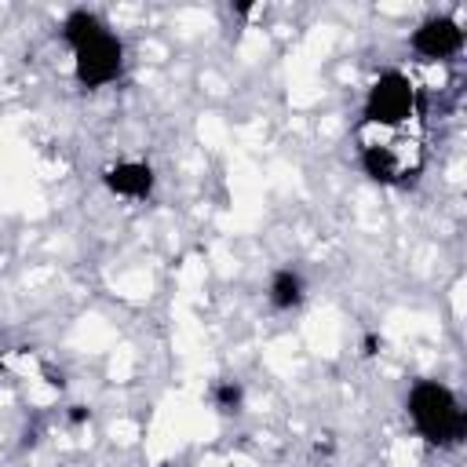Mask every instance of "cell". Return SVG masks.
I'll list each match as a JSON object with an SVG mask.
<instances>
[{"mask_svg":"<svg viewBox=\"0 0 467 467\" xmlns=\"http://www.w3.org/2000/svg\"><path fill=\"white\" fill-rule=\"evenodd\" d=\"M420 88L405 69H383L361 106V131H409L412 117H420Z\"/></svg>","mask_w":467,"mask_h":467,"instance_id":"277c9868","label":"cell"},{"mask_svg":"<svg viewBox=\"0 0 467 467\" xmlns=\"http://www.w3.org/2000/svg\"><path fill=\"white\" fill-rule=\"evenodd\" d=\"M69 420H73V423H80V420H88V409H84V405H73V412H69Z\"/></svg>","mask_w":467,"mask_h":467,"instance_id":"9c48e42d","label":"cell"},{"mask_svg":"<svg viewBox=\"0 0 467 467\" xmlns=\"http://www.w3.org/2000/svg\"><path fill=\"white\" fill-rule=\"evenodd\" d=\"M62 40L73 55V80L84 91L109 88L124 73V40L88 7H73L62 18Z\"/></svg>","mask_w":467,"mask_h":467,"instance_id":"6da1fadb","label":"cell"},{"mask_svg":"<svg viewBox=\"0 0 467 467\" xmlns=\"http://www.w3.org/2000/svg\"><path fill=\"white\" fill-rule=\"evenodd\" d=\"M102 186L117 197H128V201H146L157 186V175L146 161H117L109 168H102Z\"/></svg>","mask_w":467,"mask_h":467,"instance_id":"8992f818","label":"cell"},{"mask_svg":"<svg viewBox=\"0 0 467 467\" xmlns=\"http://www.w3.org/2000/svg\"><path fill=\"white\" fill-rule=\"evenodd\" d=\"M358 164L379 186H409L423 168V150L409 131H365Z\"/></svg>","mask_w":467,"mask_h":467,"instance_id":"3957f363","label":"cell"},{"mask_svg":"<svg viewBox=\"0 0 467 467\" xmlns=\"http://www.w3.org/2000/svg\"><path fill=\"white\" fill-rule=\"evenodd\" d=\"M303 299H306V281H303L299 270L281 266V270L270 274V281H266V303L274 310H296V306H303Z\"/></svg>","mask_w":467,"mask_h":467,"instance_id":"52a82bcc","label":"cell"},{"mask_svg":"<svg viewBox=\"0 0 467 467\" xmlns=\"http://www.w3.org/2000/svg\"><path fill=\"white\" fill-rule=\"evenodd\" d=\"M208 398H212V405L219 409V412H241V405H244V390H241V383H234V379H223V383H212V390H208Z\"/></svg>","mask_w":467,"mask_h":467,"instance_id":"ba28073f","label":"cell"},{"mask_svg":"<svg viewBox=\"0 0 467 467\" xmlns=\"http://www.w3.org/2000/svg\"><path fill=\"white\" fill-rule=\"evenodd\" d=\"M409 47L427 62H441L463 51V29L452 15H431L412 29Z\"/></svg>","mask_w":467,"mask_h":467,"instance_id":"5b68a950","label":"cell"},{"mask_svg":"<svg viewBox=\"0 0 467 467\" xmlns=\"http://www.w3.org/2000/svg\"><path fill=\"white\" fill-rule=\"evenodd\" d=\"M405 412L416 434L434 449H456L467 438V409L441 379H416L405 394Z\"/></svg>","mask_w":467,"mask_h":467,"instance_id":"7a4b0ae2","label":"cell"}]
</instances>
